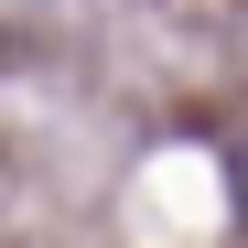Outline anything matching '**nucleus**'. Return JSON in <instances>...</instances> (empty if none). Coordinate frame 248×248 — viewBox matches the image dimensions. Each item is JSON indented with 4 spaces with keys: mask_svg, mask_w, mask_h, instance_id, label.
I'll list each match as a JSON object with an SVG mask.
<instances>
[{
    "mask_svg": "<svg viewBox=\"0 0 248 248\" xmlns=\"http://www.w3.org/2000/svg\"><path fill=\"white\" fill-rule=\"evenodd\" d=\"M227 173H237V205H248V151H237V162H227Z\"/></svg>",
    "mask_w": 248,
    "mask_h": 248,
    "instance_id": "f257e3e1",
    "label": "nucleus"
}]
</instances>
